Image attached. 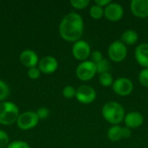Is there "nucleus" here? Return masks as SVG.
Instances as JSON below:
<instances>
[{
	"instance_id": "obj_1",
	"label": "nucleus",
	"mask_w": 148,
	"mask_h": 148,
	"mask_svg": "<svg viewBox=\"0 0 148 148\" xmlns=\"http://www.w3.org/2000/svg\"><path fill=\"white\" fill-rule=\"evenodd\" d=\"M84 31V22L82 17L75 13L70 12L67 14L61 21L59 25L60 36L68 42H77Z\"/></svg>"
},
{
	"instance_id": "obj_2",
	"label": "nucleus",
	"mask_w": 148,
	"mask_h": 148,
	"mask_svg": "<svg viewBox=\"0 0 148 148\" xmlns=\"http://www.w3.org/2000/svg\"><path fill=\"white\" fill-rule=\"evenodd\" d=\"M101 114L105 121L112 125H118L125 118L124 108L116 101H108L104 104L101 109Z\"/></svg>"
},
{
	"instance_id": "obj_3",
	"label": "nucleus",
	"mask_w": 148,
	"mask_h": 148,
	"mask_svg": "<svg viewBox=\"0 0 148 148\" xmlns=\"http://www.w3.org/2000/svg\"><path fill=\"white\" fill-rule=\"evenodd\" d=\"M19 114V108L14 102L7 101L0 102V124L11 125L16 122Z\"/></svg>"
},
{
	"instance_id": "obj_4",
	"label": "nucleus",
	"mask_w": 148,
	"mask_h": 148,
	"mask_svg": "<svg viewBox=\"0 0 148 148\" xmlns=\"http://www.w3.org/2000/svg\"><path fill=\"white\" fill-rule=\"evenodd\" d=\"M97 73L96 64L92 61L82 62L76 68L75 74L76 76L82 81H89L95 77Z\"/></svg>"
},
{
	"instance_id": "obj_5",
	"label": "nucleus",
	"mask_w": 148,
	"mask_h": 148,
	"mask_svg": "<svg viewBox=\"0 0 148 148\" xmlns=\"http://www.w3.org/2000/svg\"><path fill=\"white\" fill-rule=\"evenodd\" d=\"M108 56L114 62H121L125 60L127 55V46L121 41H114L108 47Z\"/></svg>"
},
{
	"instance_id": "obj_6",
	"label": "nucleus",
	"mask_w": 148,
	"mask_h": 148,
	"mask_svg": "<svg viewBox=\"0 0 148 148\" xmlns=\"http://www.w3.org/2000/svg\"><path fill=\"white\" fill-rule=\"evenodd\" d=\"M39 121L40 119L36 112L26 111L19 114L16 121V124L19 128L23 130H29L35 127L38 124Z\"/></svg>"
},
{
	"instance_id": "obj_7",
	"label": "nucleus",
	"mask_w": 148,
	"mask_h": 148,
	"mask_svg": "<svg viewBox=\"0 0 148 148\" xmlns=\"http://www.w3.org/2000/svg\"><path fill=\"white\" fill-rule=\"evenodd\" d=\"M76 100L82 104L92 103L96 98V92L94 88L88 85H82L76 89Z\"/></svg>"
},
{
	"instance_id": "obj_8",
	"label": "nucleus",
	"mask_w": 148,
	"mask_h": 148,
	"mask_svg": "<svg viewBox=\"0 0 148 148\" xmlns=\"http://www.w3.org/2000/svg\"><path fill=\"white\" fill-rule=\"evenodd\" d=\"M112 88L116 95L121 96H127L133 92L134 84L131 80L126 77H121L114 82Z\"/></svg>"
},
{
	"instance_id": "obj_9",
	"label": "nucleus",
	"mask_w": 148,
	"mask_h": 148,
	"mask_svg": "<svg viewBox=\"0 0 148 148\" xmlns=\"http://www.w3.org/2000/svg\"><path fill=\"white\" fill-rule=\"evenodd\" d=\"M72 54L74 57L79 61L84 62L91 55V49L89 44L84 40H79L74 42L72 48Z\"/></svg>"
},
{
	"instance_id": "obj_10",
	"label": "nucleus",
	"mask_w": 148,
	"mask_h": 148,
	"mask_svg": "<svg viewBox=\"0 0 148 148\" xmlns=\"http://www.w3.org/2000/svg\"><path fill=\"white\" fill-rule=\"evenodd\" d=\"M124 14V10L122 6L117 3H110L104 8V16L111 21L117 22L121 19Z\"/></svg>"
},
{
	"instance_id": "obj_11",
	"label": "nucleus",
	"mask_w": 148,
	"mask_h": 148,
	"mask_svg": "<svg viewBox=\"0 0 148 148\" xmlns=\"http://www.w3.org/2000/svg\"><path fill=\"white\" fill-rule=\"evenodd\" d=\"M58 68L57 60L51 56H43L38 62V69L44 74H52Z\"/></svg>"
},
{
	"instance_id": "obj_12",
	"label": "nucleus",
	"mask_w": 148,
	"mask_h": 148,
	"mask_svg": "<svg viewBox=\"0 0 148 148\" xmlns=\"http://www.w3.org/2000/svg\"><path fill=\"white\" fill-rule=\"evenodd\" d=\"M130 10L137 17H148V0H133L130 3Z\"/></svg>"
},
{
	"instance_id": "obj_13",
	"label": "nucleus",
	"mask_w": 148,
	"mask_h": 148,
	"mask_svg": "<svg viewBox=\"0 0 148 148\" xmlns=\"http://www.w3.org/2000/svg\"><path fill=\"white\" fill-rule=\"evenodd\" d=\"M19 59L21 63L23 66L28 67L29 69L36 67V65L39 62L37 54L32 49H24L23 51H22Z\"/></svg>"
},
{
	"instance_id": "obj_14",
	"label": "nucleus",
	"mask_w": 148,
	"mask_h": 148,
	"mask_svg": "<svg viewBox=\"0 0 148 148\" xmlns=\"http://www.w3.org/2000/svg\"><path fill=\"white\" fill-rule=\"evenodd\" d=\"M124 121H125V125L127 127H129L130 129L137 128V127H140L143 124L144 117L140 113L133 111V112H129L128 114L125 115Z\"/></svg>"
},
{
	"instance_id": "obj_15",
	"label": "nucleus",
	"mask_w": 148,
	"mask_h": 148,
	"mask_svg": "<svg viewBox=\"0 0 148 148\" xmlns=\"http://www.w3.org/2000/svg\"><path fill=\"white\" fill-rule=\"evenodd\" d=\"M134 56L137 62L140 66L148 69V43L140 44L135 49Z\"/></svg>"
},
{
	"instance_id": "obj_16",
	"label": "nucleus",
	"mask_w": 148,
	"mask_h": 148,
	"mask_svg": "<svg viewBox=\"0 0 148 148\" xmlns=\"http://www.w3.org/2000/svg\"><path fill=\"white\" fill-rule=\"evenodd\" d=\"M139 40L138 33L134 29H127L121 35V42L127 45H134Z\"/></svg>"
},
{
	"instance_id": "obj_17",
	"label": "nucleus",
	"mask_w": 148,
	"mask_h": 148,
	"mask_svg": "<svg viewBox=\"0 0 148 148\" xmlns=\"http://www.w3.org/2000/svg\"><path fill=\"white\" fill-rule=\"evenodd\" d=\"M108 137L111 141H119L122 139L121 127L118 125L111 127L108 131Z\"/></svg>"
},
{
	"instance_id": "obj_18",
	"label": "nucleus",
	"mask_w": 148,
	"mask_h": 148,
	"mask_svg": "<svg viewBox=\"0 0 148 148\" xmlns=\"http://www.w3.org/2000/svg\"><path fill=\"white\" fill-rule=\"evenodd\" d=\"M99 82H100L101 85H102L103 87H110L113 85L114 81L113 75L109 72H108V73H104V74L100 75Z\"/></svg>"
},
{
	"instance_id": "obj_19",
	"label": "nucleus",
	"mask_w": 148,
	"mask_h": 148,
	"mask_svg": "<svg viewBox=\"0 0 148 148\" xmlns=\"http://www.w3.org/2000/svg\"><path fill=\"white\" fill-rule=\"evenodd\" d=\"M89 15L94 19H100L104 16V9L95 4L89 9Z\"/></svg>"
},
{
	"instance_id": "obj_20",
	"label": "nucleus",
	"mask_w": 148,
	"mask_h": 148,
	"mask_svg": "<svg viewBox=\"0 0 148 148\" xmlns=\"http://www.w3.org/2000/svg\"><path fill=\"white\" fill-rule=\"evenodd\" d=\"M10 95V88L8 84L0 79V101H4Z\"/></svg>"
},
{
	"instance_id": "obj_21",
	"label": "nucleus",
	"mask_w": 148,
	"mask_h": 148,
	"mask_svg": "<svg viewBox=\"0 0 148 148\" xmlns=\"http://www.w3.org/2000/svg\"><path fill=\"white\" fill-rule=\"evenodd\" d=\"M96 69H97V73L101 75L104 73H108V70L110 69V63L107 59H103L102 61H101L100 62H98L96 64Z\"/></svg>"
},
{
	"instance_id": "obj_22",
	"label": "nucleus",
	"mask_w": 148,
	"mask_h": 148,
	"mask_svg": "<svg viewBox=\"0 0 148 148\" xmlns=\"http://www.w3.org/2000/svg\"><path fill=\"white\" fill-rule=\"evenodd\" d=\"M90 3L89 0H71L70 4L77 10H82L85 9L88 4Z\"/></svg>"
},
{
	"instance_id": "obj_23",
	"label": "nucleus",
	"mask_w": 148,
	"mask_h": 148,
	"mask_svg": "<svg viewBox=\"0 0 148 148\" xmlns=\"http://www.w3.org/2000/svg\"><path fill=\"white\" fill-rule=\"evenodd\" d=\"M75 94H76V89L72 86H66L62 89V95L67 99H72L75 97Z\"/></svg>"
},
{
	"instance_id": "obj_24",
	"label": "nucleus",
	"mask_w": 148,
	"mask_h": 148,
	"mask_svg": "<svg viewBox=\"0 0 148 148\" xmlns=\"http://www.w3.org/2000/svg\"><path fill=\"white\" fill-rule=\"evenodd\" d=\"M139 82L142 86L148 87V69H144L140 72Z\"/></svg>"
},
{
	"instance_id": "obj_25",
	"label": "nucleus",
	"mask_w": 148,
	"mask_h": 148,
	"mask_svg": "<svg viewBox=\"0 0 148 148\" xmlns=\"http://www.w3.org/2000/svg\"><path fill=\"white\" fill-rule=\"evenodd\" d=\"M10 141V138L9 135L6 132H4L3 130H0V148L7 147Z\"/></svg>"
},
{
	"instance_id": "obj_26",
	"label": "nucleus",
	"mask_w": 148,
	"mask_h": 148,
	"mask_svg": "<svg viewBox=\"0 0 148 148\" xmlns=\"http://www.w3.org/2000/svg\"><path fill=\"white\" fill-rule=\"evenodd\" d=\"M36 114L37 116L39 117L40 120H45L49 117V109L47 108H44V107H42V108H39L37 110H36Z\"/></svg>"
},
{
	"instance_id": "obj_27",
	"label": "nucleus",
	"mask_w": 148,
	"mask_h": 148,
	"mask_svg": "<svg viewBox=\"0 0 148 148\" xmlns=\"http://www.w3.org/2000/svg\"><path fill=\"white\" fill-rule=\"evenodd\" d=\"M6 148H30L29 144L23 140H16L10 142Z\"/></svg>"
},
{
	"instance_id": "obj_28",
	"label": "nucleus",
	"mask_w": 148,
	"mask_h": 148,
	"mask_svg": "<svg viewBox=\"0 0 148 148\" xmlns=\"http://www.w3.org/2000/svg\"><path fill=\"white\" fill-rule=\"evenodd\" d=\"M90 57H91V61L95 64H97L98 62H100L101 61H102L104 59L101 52H100L99 50H95V51L92 52L90 55Z\"/></svg>"
},
{
	"instance_id": "obj_29",
	"label": "nucleus",
	"mask_w": 148,
	"mask_h": 148,
	"mask_svg": "<svg viewBox=\"0 0 148 148\" xmlns=\"http://www.w3.org/2000/svg\"><path fill=\"white\" fill-rule=\"evenodd\" d=\"M40 74H41V71L38 68L36 67H32V68H29L28 69V75L29 78L31 79H37L39 78L40 76Z\"/></svg>"
},
{
	"instance_id": "obj_30",
	"label": "nucleus",
	"mask_w": 148,
	"mask_h": 148,
	"mask_svg": "<svg viewBox=\"0 0 148 148\" xmlns=\"http://www.w3.org/2000/svg\"><path fill=\"white\" fill-rule=\"evenodd\" d=\"M121 134H122V139L123 138H130L131 135H132V131L129 127H121Z\"/></svg>"
},
{
	"instance_id": "obj_31",
	"label": "nucleus",
	"mask_w": 148,
	"mask_h": 148,
	"mask_svg": "<svg viewBox=\"0 0 148 148\" xmlns=\"http://www.w3.org/2000/svg\"><path fill=\"white\" fill-rule=\"evenodd\" d=\"M95 4L100 6V7H106L107 5H108L111 1L110 0H95Z\"/></svg>"
},
{
	"instance_id": "obj_32",
	"label": "nucleus",
	"mask_w": 148,
	"mask_h": 148,
	"mask_svg": "<svg viewBox=\"0 0 148 148\" xmlns=\"http://www.w3.org/2000/svg\"><path fill=\"white\" fill-rule=\"evenodd\" d=\"M147 24H148V19H147Z\"/></svg>"
}]
</instances>
